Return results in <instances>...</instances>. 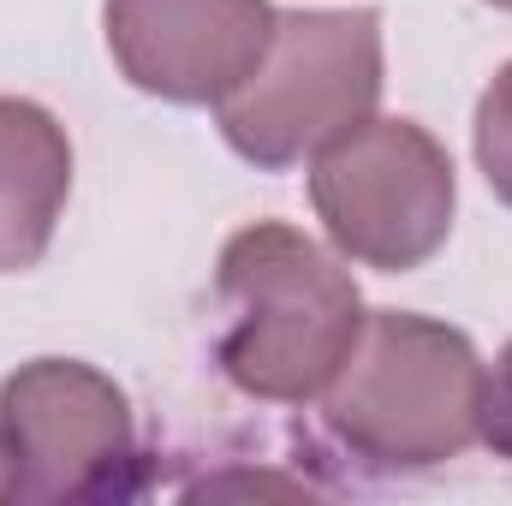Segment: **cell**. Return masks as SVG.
I'll return each instance as SVG.
<instances>
[{"label": "cell", "instance_id": "6da1fadb", "mask_svg": "<svg viewBox=\"0 0 512 506\" xmlns=\"http://www.w3.org/2000/svg\"><path fill=\"white\" fill-rule=\"evenodd\" d=\"M221 340L215 364L239 393L268 405H304L364 334L358 280L286 221H256L227 239L215 268Z\"/></svg>", "mask_w": 512, "mask_h": 506}, {"label": "cell", "instance_id": "7a4b0ae2", "mask_svg": "<svg viewBox=\"0 0 512 506\" xmlns=\"http://www.w3.org/2000/svg\"><path fill=\"white\" fill-rule=\"evenodd\" d=\"M483 358L429 316L376 310L340 376L322 387L328 435L376 471H435L477 441Z\"/></svg>", "mask_w": 512, "mask_h": 506}, {"label": "cell", "instance_id": "3957f363", "mask_svg": "<svg viewBox=\"0 0 512 506\" xmlns=\"http://www.w3.org/2000/svg\"><path fill=\"white\" fill-rule=\"evenodd\" d=\"M382 102V18L370 6H298L274 18L256 72L215 102L221 137L251 167H298Z\"/></svg>", "mask_w": 512, "mask_h": 506}, {"label": "cell", "instance_id": "277c9868", "mask_svg": "<svg viewBox=\"0 0 512 506\" xmlns=\"http://www.w3.org/2000/svg\"><path fill=\"white\" fill-rule=\"evenodd\" d=\"M126 393L78 358H36L0 381V501L72 506L137 495Z\"/></svg>", "mask_w": 512, "mask_h": 506}, {"label": "cell", "instance_id": "5b68a950", "mask_svg": "<svg viewBox=\"0 0 512 506\" xmlns=\"http://www.w3.org/2000/svg\"><path fill=\"white\" fill-rule=\"evenodd\" d=\"M310 203L328 227L334 251L411 274L453 233V161L417 120H364L310 155Z\"/></svg>", "mask_w": 512, "mask_h": 506}, {"label": "cell", "instance_id": "8992f818", "mask_svg": "<svg viewBox=\"0 0 512 506\" xmlns=\"http://www.w3.org/2000/svg\"><path fill=\"white\" fill-rule=\"evenodd\" d=\"M268 0H108V54L143 96L209 108L233 96L274 42Z\"/></svg>", "mask_w": 512, "mask_h": 506}, {"label": "cell", "instance_id": "52a82bcc", "mask_svg": "<svg viewBox=\"0 0 512 506\" xmlns=\"http://www.w3.org/2000/svg\"><path fill=\"white\" fill-rule=\"evenodd\" d=\"M66 197H72L66 126L24 96H0V274H24L48 256Z\"/></svg>", "mask_w": 512, "mask_h": 506}, {"label": "cell", "instance_id": "ba28073f", "mask_svg": "<svg viewBox=\"0 0 512 506\" xmlns=\"http://www.w3.org/2000/svg\"><path fill=\"white\" fill-rule=\"evenodd\" d=\"M471 143H477V167H483L489 191L512 209V60L495 72V84H489L483 102H477Z\"/></svg>", "mask_w": 512, "mask_h": 506}, {"label": "cell", "instance_id": "9c48e42d", "mask_svg": "<svg viewBox=\"0 0 512 506\" xmlns=\"http://www.w3.org/2000/svg\"><path fill=\"white\" fill-rule=\"evenodd\" d=\"M477 441H489L501 459H512V346L501 352L495 376H483V411H477Z\"/></svg>", "mask_w": 512, "mask_h": 506}, {"label": "cell", "instance_id": "30bf717a", "mask_svg": "<svg viewBox=\"0 0 512 506\" xmlns=\"http://www.w3.org/2000/svg\"><path fill=\"white\" fill-rule=\"evenodd\" d=\"M489 6H501V12H512V0H489Z\"/></svg>", "mask_w": 512, "mask_h": 506}]
</instances>
